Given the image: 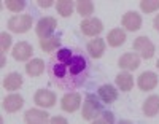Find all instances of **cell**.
Wrapping results in <instances>:
<instances>
[{"label":"cell","mask_w":159,"mask_h":124,"mask_svg":"<svg viewBox=\"0 0 159 124\" xmlns=\"http://www.w3.org/2000/svg\"><path fill=\"white\" fill-rule=\"evenodd\" d=\"M140 8L145 13H153L159 10V0H143L140 2Z\"/></svg>","instance_id":"26"},{"label":"cell","mask_w":159,"mask_h":124,"mask_svg":"<svg viewBox=\"0 0 159 124\" xmlns=\"http://www.w3.org/2000/svg\"><path fill=\"white\" fill-rule=\"evenodd\" d=\"M34 18L32 15H15L8 19V29L15 34H24L32 29Z\"/></svg>","instance_id":"3"},{"label":"cell","mask_w":159,"mask_h":124,"mask_svg":"<svg viewBox=\"0 0 159 124\" xmlns=\"http://www.w3.org/2000/svg\"><path fill=\"white\" fill-rule=\"evenodd\" d=\"M56 8H57V13L62 18H69L73 13L75 3L72 2V0H59V2L56 3Z\"/></svg>","instance_id":"24"},{"label":"cell","mask_w":159,"mask_h":124,"mask_svg":"<svg viewBox=\"0 0 159 124\" xmlns=\"http://www.w3.org/2000/svg\"><path fill=\"white\" fill-rule=\"evenodd\" d=\"M123 22V27L129 32H137L140 27H142V16L135 11H127L124 13V16L121 19Z\"/></svg>","instance_id":"10"},{"label":"cell","mask_w":159,"mask_h":124,"mask_svg":"<svg viewBox=\"0 0 159 124\" xmlns=\"http://www.w3.org/2000/svg\"><path fill=\"white\" fill-rule=\"evenodd\" d=\"M118 65H119V68H123V70H135L140 65V56L135 53H126L119 57Z\"/></svg>","instance_id":"12"},{"label":"cell","mask_w":159,"mask_h":124,"mask_svg":"<svg viewBox=\"0 0 159 124\" xmlns=\"http://www.w3.org/2000/svg\"><path fill=\"white\" fill-rule=\"evenodd\" d=\"M0 67H5V54H2V62H0Z\"/></svg>","instance_id":"33"},{"label":"cell","mask_w":159,"mask_h":124,"mask_svg":"<svg viewBox=\"0 0 159 124\" xmlns=\"http://www.w3.org/2000/svg\"><path fill=\"white\" fill-rule=\"evenodd\" d=\"M156 65H157V68H159V61H157V64H156Z\"/></svg>","instance_id":"34"},{"label":"cell","mask_w":159,"mask_h":124,"mask_svg":"<svg viewBox=\"0 0 159 124\" xmlns=\"http://www.w3.org/2000/svg\"><path fill=\"white\" fill-rule=\"evenodd\" d=\"M157 81L159 78L154 72H143L137 80V85L142 91H151L157 86Z\"/></svg>","instance_id":"13"},{"label":"cell","mask_w":159,"mask_h":124,"mask_svg":"<svg viewBox=\"0 0 159 124\" xmlns=\"http://www.w3.org/2000/svg\"><path fill=\"white\" fill-rule=\"evenodd\" d=\"M11 46V35L7 32L0 34V49H2V54H5V51H8Z\"/></svg>","instance_id":"28"},{"label":"cell","mask_w":159,"mask_h":124,"mask_svg":"<svg viewBox=\"0 0 159 124\" xmlns=\"http://www.w3.org/2000/svg\"><path fill=\"white\" fill-rule=\"evenodd\" d=\"M37 3H38V7H42V8H49V7L54 5L52 0H40V2H37Z\"/></svg>","instance_id":"30"},{"label":"cell","mask_w":159,"mask_h":124,"mask_svg":"<svg viewBox=\"0 0 159 124\" xmlns=\"http://www.w3.org/2000/svg\"><path fill=\"white\" fill-rule=\"evenodd\" d=\"M45 70H46V64L40 57H35V59H32V61H29L27 64H25V72H27L30 76H38Z\"/></svg>","instance_id":"18"},{"label":"cell","mask_w":159,"mask_h":124,"mask_svg":"<svg viewBox=\"0 0 159 124\" xmlns=\"http://www.w3.org/2000/svg\"><path fill=\"white\" fill-rule=\"evenodd\" d=\"M115 83L123 92H129L132 88H134V78H132V75L129 72H121L119 75H116Z\"/></svg>","instance_id":"19"},{"label":"cell","mask_w":159,"mask_h":124,"mask_svg":"<svg viewBox=\"0 0 159 124\" xmlns=\"http://www.w3.org/2000/svg\"><path fill=\"white\" fill-rule=\"evenodd\" d=\"M48 124H69V121L64 116H54V118H51L48 121Z\"/></svg>","instance_id":"29"},{"label":"cell","mask_w":159,"mask_h":124,"mask_svg":"<svg viewBox=\"0 0 159 124\" xmlns=\"http://www.w3.org/2000/svg\"><path fill=\"white\" fill-rule=\"evenodd\" d=\"M80 105H81V95H80L78 92H67L61 100L62 110L64 112H69V113L76 112V110L80 108Z\"/></svg>","instance_id":"9"},{"label":"cell","mask_w":159,"mask_h":124,"mask_svg":"<svg viewBox=\"0 0 159 124\" xmlns=\"http://www.w3.org/2000/svg\"><path fill=\"white\" fill-rule=\"evenodd\" d=\"M22 86V75L18 72H11L10 75H7V78L3 80V88L7 91H16Z\"/></svg>","instance_id":"20"},{"label":"cell","mask_w":159,"mask_h":124,"mask_svg":"<svg viewBox=\"0 0 159 124\" xmlns=\"http://www.w3.org/2000/svg\"><path fill=\"white\" fill-rule=\"evenodd\" d=\"M134 49L139 53V56H142L143 59H151L154 56V43L148 38V37H137L134 40Z\"/></svg>","instance_id":"4"},{"label":"cell","mask_w":159,"mask_h":124,"mask_svg":"<svg viewBox=\"0 0 159 124\" xmlns=\"http://www.w3.org/2000/svg\"><path fill=\"white\" fill-rule=\"evenodd\" d=\"M103 102L100 100L99 95L96 94H86L84 102H83V108H81V118L84 121H94L100 113H103Z\"/></svg>","instance_id":"2"},{"label":"cell","mask_w":159,"mask_h":124,"mask_svg":"<svg viewBox=\"0 0 159 124\" xmlns=\"http://www.w3.org/2000/svg\"><path fill=\"white\" fill-rule=\"evenodd\" d=\"M118 124H134V122H132V121H129V119H121V121H119Z\"/></svg>","instance_id":"32"},{"label":"cell","mask_w":159,"mask_h":124,"mask_svg":"<svg viewBox=\"0 0 159 124\" xmlns=\"http://www.w3.org/2000/svg\"><path fill=\"white\" fill-rule=\"evenodd\" d=\"M86 51L92 59H100L105 53V41L102 38H94L86 45Z\"/></svg>","instance_id":"14"},{"label":"cell","mask_w":159,"mask_h":124,"mask_svg":"<svg viewBox=\"0 0 159 124\" xmlns=\"http://www.w3.org/2000/svg\"><path fill=\"white\" fill-rule=\"evenodd\" d=\"M153 25H154V29H156V30L159 32V15H157V16L154 18V21H153Z\"/></svg>","instance_id":"31"},{"label":"cell","mask_w":159,"mask_h":124,"mask_svg":"<svg viewBox=\"0 0 159 124\" xmlns=\"http://www.w3.org/2000/svg\"><path fill=\"white\" fill-rule=\"evenodd\" d=\"M91 124H115V115L111 112H103L94 121H91Z\"/></svg>","instance_id":"25"},{"label":"cell","mask_w":159,"mask_h":124,"mask_svg":"<svg viewBox=\"0 0 159 124\" xmlns=\"http://www.w3.org/2000/svg\"><path fill=\"white\" fill-rule=\"evenodd\" d=\"M24 105V99L19 94H10L3 99V110L7 113H15Z\"/></svg>","instance_id":"15"},{"label":"cell","mask_w":159,"mask_h":124,"mask_svg":"<svg viewBox=\"0 0 159 124\" xmlns=\"http://www.w3.org/2000/svg\"><path fill=\"white\" fill-rule=\"evenodd\" d=\"M24 121H25V124H48L49 116H48V113L43 112V110L30 108L24 113Z\"/></svg>","instance_id":"11"},{"label":"cell","mask_w":159,"mask_h":124,"mask_svg":"<svg viewBox=\"0 0 159 124\" xmlns=\"http://www.w3.org/2000/svg\"><path fill=\"white\" fill-rule=\"evenodd\" d=\"M97 95L103 103H113L118 99V91L111 85H102L97 91Z\"/></svg>","instance_id":"17"},{"label":"cell","mask_w":159,"mask_h":124,"mask_svg":"<svg viewBox=\"0 0 159 124\" xmlns=\"http://www.w3.org/2000/svg\"><path fill=\"white\" fill-rule=\"evenodd\" d=\"M3 5H5L10 11L18 13V11H22V10H24L25 2H24V0H7V2H5Z\"/></svg>","instance_id":"27"},{"label":"cell","mask_w":159,"mask_h":124,"mask_svg":"<svg viewBox=\"0 0 159 124\" xmlns=\"http://www.w3.org/2000/svg\"><path fill=\"white\" fill-rule=\"evenodd\" d=\"M11 54L16 61L25 62V61H30L32 54H34V46L27 41H18L15 45V48L11 49Z\"/></svg>","instance_id":"7"},{"label":"cell","mask_w":159,"mask_h":124,"mask_svg":"<svg viewBox=\"0 0 159 124\" xmlns=\"http://www.w3.org/2000/svg\"><path fill=\"white\" fill-rule=\"evenodd\" d=\"M57 27V21L56 18L52 16H45L42 19H38L37 25H35V32L40 38H46V37H51V34L56 30Z\"/></svg>","instance_id":"5"},{"label":"cell","mask_w":159,"mask_h":124,"mask_svg":"<svg viewBox=\"0 0 159 124\" xmlns=\"http://www.w3.org/2000/svg\"><path fill=\"white\" fill-rule=\"evenodd\" d=\"M143 115L148 116V118H153L159 113V95L153 94L150 97L143 102Z\"/></svg>","instance_id":"16"},{"label":"cell","mask_w":159,"mask_h":124,"mask_svg":"<svg viewBox=\"0 0 159 124\" xmlns=\"http://www.w3.org/2000/svg\"><path fill=\"white\" fill-rule=\"evenodd\" d=\"M91 70L92 62L81 48H59L46 62L51 83L69 92L81 88Z\"/></svg>","instance_id":"1"},{"label":"cell","mask_w":159,"mask_h":124,"mask_svg":"<svg viewBox=\"0 0 159 124\" xmlns=\"http://www.w3.org/2000/svg\"><path fill=\"white\" fill-rule=\"evenodd\" d=\"M75 7H76V11L80 13V16L86 18V19L94 13V3L91 0H78L75 3Z\"/></svg>","instance_id":"23"},{"label":"cell","mask_w":159,"mask_h":124,"mask_svg":"<svg viewBox=\"0 0 159 124\" xmlns=\"http://www.w3.org/2000/svg\"><path fill=\"white\" fill-rule=\"evenodd\" d=\"M40 48L46 53H51V51H57L61 48V38L56 37V35H51V37H46V38H40Z\"/></svg>","instance_id":"22"},{"label":"cell","mask_w":159,"mask_h":124,"mask_svg":"<svg viewBox=\"0 0 159 124\" xmlns=\"http://www.w3.org/2000/svg\"><path fill=\"white\" fill-rule=\"evenodd\" d=\"M34 102L38 107H43V108H51L54 107L56 103V94L49 91V89H38L34 95Z\"/></svg>","instance_id":"8"},{"label":"cell","mask_w":159,"mask_h":124,"mask_svg":"<svg viewBox=\"0 0 159 124\" xmlns=\"http://www.w3.org/2000/svg\"><path fill=\"white\" fill-rule=\"evenodd\" d=\"M80 29H81V32L86 37H96V35H99L103 30V24L97 18H88V19H83L81 21Z\"/></svg>","instance_id":"6"},{"label":"cell","mask_w":159,"mask_h":124,"mask_svg":"<svg viewBox=\"0 0 159 124\" xmlns=\"http://www.w3.org/2000/svg\"><path fill=\"white\" fill-rule=\"evenodd\" d=\"M107 41H108V45L113 46V48L121 46L126 41V32L121 30V29H111L108 32V35H107Z\"/></svg>","instance_id":"21"}]
</instances>
